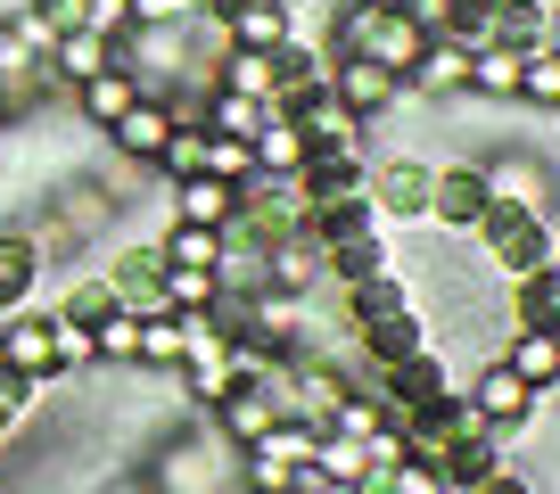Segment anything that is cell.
I'll list each match as a JSON object with an SVG mask.
<instances>
[{
	"mask_svg": "<svg viewBox=\"0 0 560 494\" xmlns=\"http://www.w3.org/2000/svg\"><path fill=\"white\" fill-rule=\"evenodd\" d=\"M107 67H116V42L91 34V25H83V34H58V50H50V83L58 91L91 83V74H107Z\"/></svg>",
	"mask_w": 560,
	"mask_h": 494,
	"instance_id": "obj_20",
	"label": "cell"
},
{
	"mask_svg": "<svg viewBox=\"0 0 560 494\" xmlns=\"http://www.w3.org/2000/svg\"><path fill=\"white\" fill-rule=\"evenodd\" d=\"M511 330H560L552 272H520V281H511Z\"/></svg>",
	"mask_w": 560,
	"mask_h": 494,
	"instance_id": "obj_28",
	"label": "cell"
},
{
	"mask_svg": "<svg viewBox=\"0 0 560 494\" xmlns=\"http://www.w3.org/2000/svg\"><path fill=\"white\" fill-rule=\"evenodd\" d=\"M50 354H58V370H91V363H100V338H91V321L50 314Z\"/></svg>",
	"mask_w": 560,
	"mask_h": 494,
	"instance_id": "obj_34",
	"label": "cell"
},
{
	"mask_svg": "<svg viewBox=\"0 0 560 494\" xmlns=\"http://www.w3.org/2000/svg\"><path fill=\"white\" fill-rule=\"evenodd\" d=\"M132 99H140V74H124V67H107V74H91V83H74V116H83L91 132H107V124H116Z\"/></svg>",
	"mask_w": 560,
	"mask_h": 494,
	"instance_id": "obj_22",
	"label": "cell"
},
{
	"mask_svg": "<svg viewBox=\"0 0 560 494\" xmlns=\"http://www.w3.org/2000/svg\"><path fill=\"white\" fill-rule=\"evenodd\" d=\"M140 370H182V314H140Z\"/></svg>",
	"mask_w": 560,
	"mask_h": 494,
	"instance_id": "obj_32",
	"label": "cell"
},
{
	"mask_svg": "<svg viewBox=\"0 0 560 494\" xmlns=\"http://www.w3.org/2000/svg\"><path fill=\"white\" fill-rule=\"evenodd\" d=\"M520 99H527V107H560V50H527Z\"/></svg>",
	"mask_w": 560,
	"mask_h": 494,
	"instance_id": "obj_38",
	"label": "cell"
},
{
	"mask_svg": "<svg viewBox=\"0 0 560 494\" xmlns=\"http://www.w3.org/2000/svg\"><path fill=\"white\" fill-rule=\"evenodd\" d=\"M520 74H527V50H511V42H478V50H470V99H520Z\"/></svg>",
	"mask_w": 560,
	"mask_h": 494,
	"instance_id": "obj_23",
	"label": "cell"
},
{
	"mask_svg": "<svg viewBox=\"0 0 560 494\" xmlns=\"http://www.w3.org/2000/svg\"><path fill=\"white\" fill-rule=\"evenodd\" d=\"M214 34H223V50H280L298 34V17H289V0H240Z\"/></svg>",
	"mask_w": 560,
	"mask_h": 494,
	"instance_id": "obj_16",
	"label": "cell"
},
{
	"mask_svg": "<svg viewBox=\"0 0 560 494\" xmlns=\"http://www.w3.org/2000/svg\"><path fill=\"white\" fill-rule=\"evenodd\" d=\"M478 256H487L503 281H520V272H544L560 256V231H552V214L544 207H487L478 214Z\"/></svg>",
	"mask_w": 560,
	"mask_h": 494,
	"instance_id": "obj_1",
	"label": "cell"
},
{
	"mask_svg": "<svg viewBox=\"0 0 560 494\" xmlns=\"http://www.w3.org/2000/svg\"><path fill=\"white\" fill-rule=\"evenodd\" d=\"M91 338H100V363L140 370V314H132V305H116L107 321H91Z\"/></svg>",
	"mask_w": 560,
	"mask_h": 494,
	"instance_id": "obj_30",
	"label": "cell"
},
{
	"mask_svg": "<svg viewBox=\"0 0 560 494\" xmlns=\"http://www.w3.org/2000/svg\"><path fill=\"white\" fill-rule=\"evenodd\" d=\"M0 354H9V370H25V379H42V388H50V379H58L50 305H18V314H0Z\"/></svg>",
	"mask_w": 560,
	"mask_h": 494,
	"instance_id": "obj_12",
	"label": "cell"
},
{
	"mask_svg": "<svg viewBox=\"0 0 560 494\" xmlns=\"http://www.w3.org/2000/svg\"><path fill=\"white\" fill-rule=\"evenodd\" d=\"M363 363L371 370H387V363H404V354H420V346H438V330H429V305H404V314H380V321H363Z\"/></svg>",
	"mask_w": 560,
	"mask_h": 494,
	"instance_id": "obj_15",
	"label": "cell"
},
{
	"mask_svg": "<svg viewBox=\"0 0 560 494\" xmlns=\"http://www.w3.org/2000/svg\"><path fill=\"white\" fill-rule=\"evenodd\" d=\"M387 9H404L420 34H445V17H454V0H387Z\"/></svg>",
	"mask_w": 560,
	"mask_h": 494,
	"instance_id": "obj_44",
	"label": "cell"
},
{
	"mask_svg": "<svg viewBox=\"0 0 560 494\" xmlns=\"http://www.w3.org/2000/svg\"><path fill=\"white\" fill-rule=\"evenodd\" d=\"M50 314H67V321H107V314H116V281H107V272H83V281H67V297H58Z\"/></svg>",
	"mask_w": 560,
	"mask_h": 494,
	"instance_id": "obj_33",
	"label": "cell"
},
{
	"mask_svg": "<svg viewBox=\"0 0 560 494\" xmlns=\"http://www.w3.org/2000/svg\"><path fill=\"white\" fill-rule=\"evenodd\" d=\"M223 454H231V445L214 437V421H207V437H165L158 461H149V486H158V494H214Z\"/></svg>",
	"mask_w": 560,
	"mask_h": 494,
	"instance_id": "obj_4",
	"label": "cell"
},
{
	"mask_svg": "<svg viewBox=\"0 0 560 494\" xmlns=\"http://www.w3.org/2000/svg\"><path fill=\"white\" fill-rule=\"evenodd\" d=\"M478 174H487V207H544L552 214V165L536 157V149H494V157H478Z\"/></svg>",
	"mask_w": 560,
	"mask_h": 494,
	"instance_id": "obj_7",
	"label": "cell"
},
{
	"mask_svg": "<svg viewBox=\"0 0 560 494\" xmlns=\"http://www.w3.org/2000/svg\"><path fill=\"white\" fill-rule=\"evenodd\" d=\"M231 214H240V190L214 174H190L174 181V223H207V231H231Z\"/></svg>",
	"mask_w": 560,
	"mask_h": 494,
	"instance_id": "obj_21",
	"label": "cell"
},
{
	"mask_svg": "<svg viewBox=\"0 0 560 494\" xmlns=\"http://www.w3.org/2000/svg\"><path fill=\"white\" fill-rule=\"evenodd\" d=\"M314 437H322L314 421H272V428H264V437L240 454V478H247V494H298L305 461H314Z\"/></svg>",
	"mask_w": 560,
	"mask_h": 494,
	"instance_id": "obj_2",
	"label": "cell"
},
{
	"mask_svg": "<svg viewBox=\"0 0 560 494\" xmlns=\"http://www.w3.org/2000/svg\"><path fill=\"white\" fill-rule=\"evenodd\" d=\"M91 34H107V42H124V34H132V0H91Z\"/></svg>",
	"mask_w": 560,
	"mask_h": 494,
	"instance_id": "obj_42",
	"label": "cell"
},
{
	"mask_svg": "<svg viewBox=\"0 0 560 494\" xmlns=\"http://www.w3.org/2000/svg\"><path fill=\"white\" fill-rule=\"evenodd\" d=\"M289 116H298V132H305V149H347V157H363V132H371V124H363V116H354V107H347V99H338V91H330V83H322V91H314V99H298V107H289Z\"/></svg>",
	"mask_w": 560,
	"mask_h": 494,
	"instance_id": "obj_13",
	"label": "cell"
},
{
	"mask_svg": "<svg viewBox=\"0 0 560 494\" xmlns=\"http://www.w3.org/2000/svg\"><path fill=\"white\" fill-rule=\"evenodd\" d=\"M165 141H174V107L149 99V91H140V99L124 107L116 124H107V149H116V165H140V174H158Z\"/></svg>",
	"mask_w": 560,
	"mask_h": 494,
	"instance_id": "obj_8",
	"label": "cell"
},
{
	"mask_svg": "<svg viewBox=\"0 0 560 494\" xmlns=\"http://www.w3.org/2000/svg\"><path fill=\"white\" fill-rule=\"evenodd\" d=\"M544 272H552V305H560V256H552V264H544Z\"/></svg>",
	"mask_w": 560,
	"mask_h": 494,
	"instance_id": "obj_46",
	"label": "cell"
},
{
	"mask_svg": "<svg viewBox=\"0 0 560 494\" xmlns=\"http://www.w3.org/2000/svg\"><path fill=\"white\" fill-rule=\"evenodd\" d=\"M380 421H387V412H380V396H338V404H330V421H322V428H338V437H371Z\"/></svg>",
	"mask_w": 560,
	"mask_h": 494,
	"instance_id": "obj_39",
	"label": "cell"
},
{
	"mask_svg": "<svg viewBox=\"0 0 560 494\" xmlns=\"http://www.w3.org/2000/svg\"><path fill=\"white\" fill-rule=\"evenodd\" d=\"M42 297V239L34 231H0V314Z\"/></svg>",
	"mask_w": 560,
	"mask_h": 494,
	"instance_id": "obj_17",
	"label": "cell"
},
{
	"mask_svg": "<svg viewBox=\"0 0 560 494\" xmlns=\"http://www.w3.org/2000/svg\"><path fill=\"white\" fill-rule=\"evenodd\" d=\"M158 256H165V264H198V272H223V231H207V223H165Z\"/></svg>",
	"mask_w": 560,
	"mask_h": 494,
	"instance_id": "obj_26",
	"label": "cell"
},
{
	"mask_svg": "<svg viewBox=\"0 0 560 494\" xmlns=\"http://www.w3.org/2000/svg\"><path fill=\"white\" fill-rule=\"evenodd\" d=\"M264 124V99H240V91H207V132H223V141H256Z\"/></svg>",
	"mask_w": 560,
	"mask_h": 494,
	"instance_id": "obj_31",
	"label": "cell"
},
{
	"mask_svg": "<svg viewBox=\"0 0 560 494\" xmlns=\"http://www.w3.org/2000/svg\"><path fill=\"white\" fill-rule=\"evenodd\" d=\"M429 174L438 165H420V157H387V165H371V207H380V223L396 231V223H420L429 214Z\"/></svg>",
	"mask_w": 560,
	"mask_h": 494,
	"instance_id": "obj_9",
	"label": "cell"
},
{
	"mask_svg": "<svg viewBox=\"0 0 560 494\" xmlns=\"http://www.w3.org/2000/svg\"><path fill=\"white\" fill-rule=\"evenodd\" d=\"M478 214H487V174H478V165H438V174H429V214H420V223L445 231V239H470Z\"/></svg>",
	"mask_w": 560,
	"mask_h": 494,
	"instance_id": "obj_6",
	"label": "cell"
},
{
	"mask_svg": "<svg viewBox=\"0 0 560 494\" xmlns=\"http://www.w3.org/2000/svg\"><path fill=\"white\" fill-rule=\"evenodd\" d=\"M503 363L520 370V379H527L536 396H552V388H560V330H511Z\"/></svg>",
	"mask_w": 560,
	"mask_h": 494,
	"instance_id": "obj_24",
	"label": "cell"
},
{
	"mask_svg": "<svg viewBox=\"0 0 560 494\" xmlns=\"http://www.w3.org/2000/svg\"><path fill=\"white\" fill-rule=\"evenodd\" d=\"M380 494H445V478L429 470V461H396V470L380 478Z\"/></svg>",
	"mask_w": 560,
	"mask_h": 494,
	"instance_id": "obj_40",
	"label": "cell"
},
{
	"mask_svg": "<svg viewBox=\"0 0 560 494\" xmlns=\"http://www.w3.org/2000/svg\"><path fill=\"white\" fill-rule=\"evenodd\" d=\"M247 149H256V174H298V165L314 157L289 107H264V124H256V141H247Z\"/></svg>",
	"mask_w": 560,
	"mask_h": 494,
	"instance_id": "obj_19",
	"label": "cell"
},
{
	"mask_svg": "<svg viewBox=\"0 0 560 494\" xmlns=\"http://www.w3.org/2000/svg\"><path fill=\"white\" fill-rule=\"evenodd\" d=\"M404 91H412V99H470V50L429 34L420 58H412V74H404Z\"/></svg>",
	"mask_w": 560,
	"mask_h": 494,
	"instance_id": "obj_14",
	"label": "cell"
},
{
	"mask_svg": "<svg viewBox=\"0 0 560 494\" xmlns=\"http://www.w3.org/2000/svg\"><path fill=\"white\" fill-rule=\"evenodd\" d=\"M314 478H330V486H371V461H363V437H338V428H322L314 437V461H305Z\"/></svg>",
	"mask_w": 560,
	"mask_h": 494,
	"instance_id": "obj_25",
	"label": "cell"
},
{
	"mask_svg": "<svg viewBox=\"0 0 560 494\" xmlns=\"http://www.w3.org/2000/svg\"><path fill=\"white\" fill-rule=\"evenodd\" d=\"M132 25H198V0H132Z\"/></svg>",
	"mask_w": 560,
	"mask_h": 494,
	"instance_id": "obj_41",
	"label": "cell"
},
{
	"mask_svg": "<svg viewBox=\"0 0 560 494\" xmlns=\"http://www.w3.org/2000/svg\"><path fill=\"white\" fill-rule=\"evenodd\" d=\"M214 91H240V99L272 107V58H264V50H223V58H214Z\"/></svg>",
	"mask_w": 560,
	"mask_h": 494,
	"instance_id": "obj_27",
	"label": "cell"
},
{
	"mask_svg": "<svg viewBox=\"0 0 560 494\" xmlns=\"http://www.w3.org/2000/svg\"><path fill=\"white\" fill-rule=\"evenodd\" d=\"M34 9L50 34H83V17H91V0H34Z\"/></svg>",
	"mask_w": 560,
	"mask_h": 494,
	"instance_id": "obj_43",
	"label": "cell"
},
{
	"mask_svg": "<svg viewBox=\"0 0 560 494\" xmlns=\"http://www.w3.org/2000/svg\"><path fill=\"white\" fill-rule=\"evenodd\" d=\"M158 289H165V305H174V314H198V305H214V297H223V272L165 264V272H158Z\"/></svg>",
	"mask_w": 560,
	"mask_h": 494,
	"instance_id": "obj_29",
	"label": "cell"
},
{
	"mask_svg": "<svg viewBox=\"0 0 560 494\" xmlns=\"http://www.w3.org/2000/svg\"><path fill=\"white\" fill-rule=\"evenodd\" d=\"M0 132H18V116H9V99H0Z\"/></svg>",
	"mask_w": 560,
	"mask_h": 494,
	"instance_id": "obj_47",
	"label": "cell"
},
{
	"mask_svg": "<svg viewBox=\"0 0 560 494\" xmlns=\"http://www.w3.org/2000/svg\"><path fill=\"white\" fill-rule=\"evenodd\" d=\"M462 396H470V412L494 428V437H503V428H527V421L544 412V396L527 388V379L503 363V354H494V363H478V370H470V388H462Z\"/></svg>",
	"mask_w": 560,
	"mask_h": 494,
	"instance_id": "obj_5",
	"label": "cell"
},
{
	"mask_svg": "<svg viewBox=\"0 0 560 494\" xmlns=\"http://www.w3.org/2000/svg\"><path fill=\"white\" fill-rule=\"evenodd\" d=\"M207 174L231 181V190H247V181H256V149H247V141H223V132H207Z\"/></svg>",
	"mask_w": 560,
	"mask_h": 494,
	"instance_id": "obj_37",
	"label": "cell"
},
{
	"mask_svg": "<svg viewBox=\"0 0 560 494\" xmlns=\"http://www.w3.org/2000/svg\"><path fill=\"white\" fill-rule=\"evenodd\" d=\"M158 174H165V181H190V174H207V132H198V124H174V141H165Z\"/></svg>",
	"mask_w": 560,
	"mask_h": 494,
	"instance_id": "obj_35",
	"label": "cell"
},
{
	"mask_svg": "<svg viewBox=\"0 0 560 494\" xmlns=\"http://www.w3.org/2000/svg\"><path fill=\"white\" fill-rule=\"evenodd\" d=\"M470 494H536V486H527V478H520V470H511V461H503V470H494V478H478Z\"/></svg>",
	"mask_w": 560,
	"mask_h": 494,
	"instance_id": "obj_45",
	"label": "cell"
},
{
	"mask_svg": "<svg viewBox=\"0 0 560 494\" xmlns=\"http://www.w3.org/2000/svg\"><path fill=\"white\" fill-rule=\"evenodd\" d=\"M0 370H9V354H0Z\"/></svg>",
	"mask_w": 560,
	"mask_h": 494,
	"instance_id": "obj_48",
	"label": "cell"
},
{
	"mask_svg": "<svg viewBox=\"0 0 560 494\" xmlns=\"http://www.w3.org/2000/svg\"><path fill=\"white\" fill-rule=\"evenodd\" d=\"M330 91L354 107V116H387V107H404L412 91H404V74H387L380 58H330Z\"/></svg>",
	"mask_w": 560,
	"mask_h": 494,
	"instance_id": "obj_11",
	"label": "cell"
},
{
	"mask_svg": "<svg viewBox=\"0 0 560 494\" xmlns=\"http://www.w3.org/2000/svg\"><path fill=\"white\" fill-rule=\"evenodd\" d=\"M371 494H380V486H371Z\"/></svg>",
	"mask_w": 560,
	"mask_h": 494,
	"instance_id": "obj_50",
	"label": "cell"
},
{
	"mask_svg": "<svg viewBox=\"0 0 560 494\" xmlns=\"http://www.w3.org/2000/svg\"><path fill=\"white\" fill-rule=\"evenodd\" d=\"M371 396H380L387 421H404V412H420V404H445V396H454V370H445L438 346H420V354H404V363L371 370Z\"/></svg>",
	"mask_w": 560,
	"mask_h": 494,
	"instance_id": "obj_3",
	"label": "cell"
},
{
	"mask_svg": "<svg viewBox=\"0 0 560 494\" xmlns=\"http://www.w3.org/2000/svg\"><path fill=\"white\" fill-rule=\"evenodd\" d=\"M552 231H560V214H552Z\"/></svg>",
	"mask_w": 560,
	"mask_h": 494,
	"instance_id": "obj_49",
	"label": "cell"
},
{
	"mask_svg": "<svg viewBox=\"0 0 560 494\" xmlns=\"http://www.w3.org/2000/svg\"><path fill=\"white\" fill-rule=\"evenodd\" d=\"M396 272V239L387 231H354V239H330V281L354 289V281H380Z\"/></svg>",
	"mask_w": 560,
	"mask_h": 494,
	"instance_id": "obj_18",
	"label": "cell"
},
{
	"mask_svg": "<svg viewBox=\"0 0 560 494\" xmlns=\"http://www.w3.org/2000/svg\"><path fill=\"white\" fill-rule=\"evenodd\" d=\"M42 404V379H25V370H0V437H18L25 421H34Z\"/></svg>",
	"mask_w": 560,
	"mask_h": 494,
	"instance_id": "obj_36",
	"label": "cell"
},
{
	"mask_svg": "<svg viewBox=\"0 0 560 494\" xmlns=\"http://www.w3.org/2000/svg\"><path fill=\"white\" fill-rule=\"evenodd\" d=\"M264 58H272V107H298V99H314V91L330 83V42H314V34H289Z\"/></svg>",
	"mask_w": 560,
	"mask_h": 494,
	"instance_id": "obj_10",
	"label": "cell"
}]
</instances>
